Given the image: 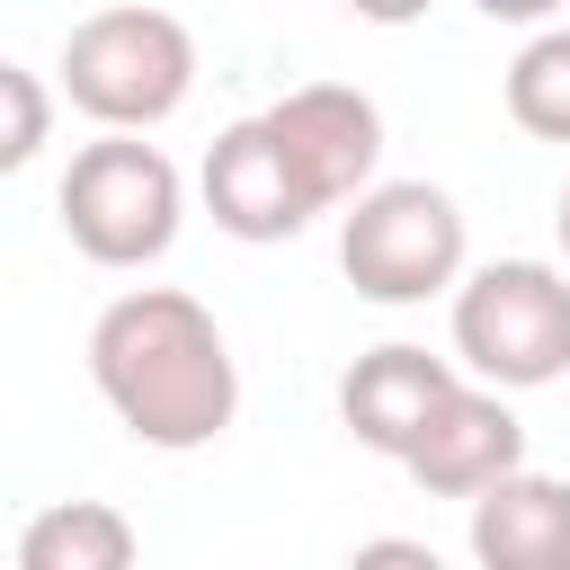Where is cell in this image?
<instances>
[{"instance_id": "1", "label": "cell", "mask_w": 570, "mask_h": 570, "mask_svg": "<svg viewBox=\"0 0 570 570\" xmlns=\"http://www.w3.org/2000/svg\"><path fill=\"white\" fill-rule=\"evenodd\" d=\"M89 383L151 454H205L240 419V356L223 321L178 285H134L89 321Z\"/></svg>"}, {"instance_id": "2", "label": "cell", "mask_w": 570, "mask_h": 570, "mask_svg": "<svg viewBox=\"0 0 570 570\" xmlns=\"http://www.w3.org/2000/svg\"><path fill=\"white\" fill-rule=\"evenodd\" d=\"M62 98H71L89 125L151 134V125H169V116L196 98V36H187L169 9H151V0L89 9V18L62 36Z\"/></svg>"}, {"instance_id": "3", "label": "cell", "mask_w": 570, "mask_h": 570, "mask_svg": "<svg viewBox=\"0 0 570 570\" xmlns=\"http://www.w3.org/2000/svg\"><path fill=\"white\" fill-rule=\"evenodd\" d=\"M53 214L89 267H151V258H169V240L187 223V178L160 142L98 125V142H80L53 187Z\"/></svg>"}, {"instance_id": "4", "label": "cell", "mask_w": 570, "mask_h": 570, "mask_svg": "<svg viewBox=\"0 0 570 570\" xmlns=\"http://www.w3.org/2000/svg\"><path fill=\"white\" fill-rule=\"evenodd\" d=\"M472 267V232H463V205L428 178H374L365 196L338 205V276L383 303V312H410V303H436L454 294Z\"/></svg>"}, {"instance_id": "5", "label": "cell", "mask_w": 570, "mask_h": 570, "mask_svg": "<svg viewBox=\"0 0 570 570\" xmlns=\"http://www.w3.org/2000/svg\"><path fill=\"white\" fill-rule=\"evenodd\" d=\"M454 356L499 392H543L570 374V267L490 258L454 285Z\"/></svg>"}, {"instance_id": "6", "label": "cell", "mask_w": 570, "mask_h": 570, "mask_svg": "<svg viewBox=\"0 0 570 570\" xmlns=\"http://www.w3.org/2000/svg\"><path fill=\"white\" fill-rule=\"evenodd\" d=\"M196 196H205L214 232H232V240H249V249L294 240L303 223H321V214H330V205L312 196V178L294 169V151L276 142L267 107L214 134V151H205V169H196Z\"/></svg>"}, {"instance_id": "7", "label": "cell", "mask_w": 570, "mask_h": 570, "mask_svg": "<svg viewBox=\"0 0 570 570\" xmlns=\"http://www.w3.org/2000/svg\"><path fill=\"white\" fill-rule=\"evenodd\" d=\"M267 125H276V142L294 151V169L312 178V196L338 214L347 196H365L374 187V169H383V107L365 98V89H347V80H303V89H285L276 107H267Z\"/></svg>"}, {"instance_id": "8", "label": "cell", "mask_w": 570, "mask_h": 570, "mask_svg": "<svg viewBox=\"0 0 570 570\" xmlns=\"http://www.w3.org/2000/svg\"><path fill=\"white\" fill-rule=\"evenodd\" d=\"M525 463V419L508 410V392L499 383H481V374H463L445 401H436V419L419 428V445L401 454V472L428 490V499H481L499 472H517Z\"/></svg>"}, {"instance_id": "9", "label": "cell", "mask_w": 570, "mask_h": 570, "mask_svg": "<svg viewBox=\"0 0 570 570\" xmlns=\"http://www.w3.org/2000/svg\"><path fill=\"white\" fill-rule=\"evenodd\" d=\"M454 383H463V356L383 338V347H365V356L338 374V419H347V436H356L365 454H392V463H401Z\"/></svg>"}, {"instance_id": "10", "label": "cell", "mask_w": 570, "mask_h": 570, "mask_svg": "<svg viewBox=\"0 0 570 570\" xmlns=\"http://www.w3.org/2000/svg\"><path fill=\"white\" fill-rule=\"evenodd\" d=\"M472 561L481 570H570V481L561 472H499L472 499Z\"/></svg>"}, {"instance_id": "11", "label": "cell", "mask_w": 570, "mask_h": 570, "mask_svg": "<svg viewBox=\"0 0 570 570\" xmlns=\"http://www.w3.org/2000/svg\"><path fill=\"white\" fill-rule=\"evenodd\" d=\"M142 534L107 499H53L18 525V570H134Z\"/></svg>"}, {"instance_id": "12", "label": "cell", "mask_w": 570, "mask_h": 570, "mask_svg": "<svg viewBox=\"0 0 570 570\" xmlns=\"http://www.w3.org/2000/svg\"><path fill=\"white\" fill-rule=\"evenodd\" d=\"M508 116L534 142H570V27H534L508 62Z\"/></svg>"}, {"instance_id": "13", "label": "cell", "mask_w": 570, "mask_h": 570, "mask_svg": "<svg viewBox=\"0 0 570 570\" xmlns=\"http://www.w3.org/2000/svg\"><path fill=\"white\" fill-rule=\"evenodd\" d=\"M0 107H9L0 169H27V160L45 151V134H53V98H45V80H36L27 62H0Z\"/></svg>"}, {"instance_id": "14", "label": "cell", "mask_w": 570, "mask_h": 570, "mask_svg": "<svg viewBox=\"0 0 570 570\" xmlns=\"http://www.w3.org/2000/svg\"><path fill=\"white\" fill-rule=\"evenodd\" d=\"M481 18H499V27H552L570 0H472Z\"/></svg>"}, {"instance_id": "15", "label": "cell", "mask_w": 570, "mask_h": 570, "mask_svg": "<svg viewBox=\"0 0 570 570\" xmlns=\"http://www.w3.org/2000/svg\"><path fill=\"white\" fill-rule=\"evenodd\" d=\"M347 9H356L365 27H419V18L436 9V0H347Z\"/></svg>"}, {"instance_id": "16", "label": "cell", "mask_w": 570, "mask_h": 570, "mask_svg": "<svg viewBox=\"0 0 570 570\" xmlns=\"http://www.w3.org/2000/svg\"><path fill=\"white\" fill-rule=\"evenodd\" d=\"M356 561H419V570H436L428 543H356Z\"/></svg>"}, {"instance_id": "17", "label": "cell", "mask_w": 570, "mask_h": 570, "mask_svg": "<svg viewBox=\"0 0 570 570\" xmlns=\"http://www.w3.org/2000/svg\"><path fill=\"white\" fill-rule=\"evenodd\" d=\"M552 232H561V258H570V178H561V205H552Z\"/></svg>"}]
</instances>
